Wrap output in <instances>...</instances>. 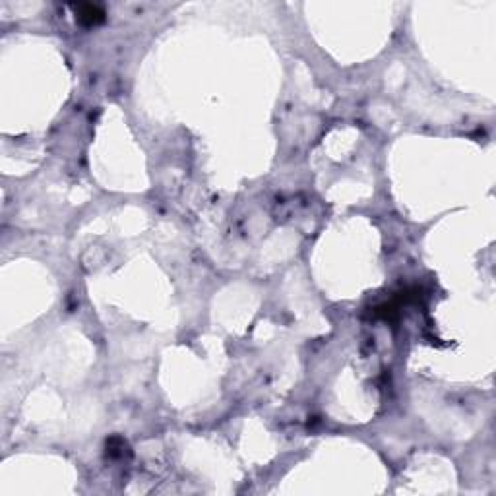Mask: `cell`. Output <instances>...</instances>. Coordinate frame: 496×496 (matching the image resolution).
Wrapping results in <instances>:
<instances>
[{"instance_id":"obj_1","label":"cell","mask_w":496,"mask_h":496,"mask_svg":"<svg viewBox=\"0 0 496 496\" xmlns=\"http://www.w3.org/2000/svg\"><path fill=\"white\" fill-rule=\"evenodd\" d=\"M70 8L74 10L76 22L86 27L91 25H99L105 22V10L97 4H70Z\"/></svg>"}]
</instances>
